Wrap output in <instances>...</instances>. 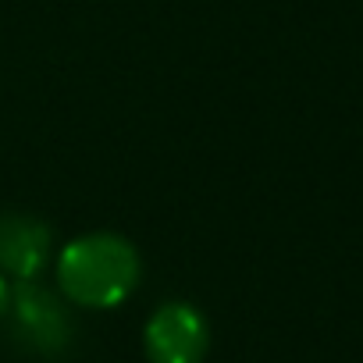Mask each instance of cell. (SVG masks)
Segmentation results:
<instances>
[{
  "instance_id": "6da1fadb",
  "label": "cell",
  "mask_w": 363,
  "mask_h": 363,
  "mask_svg": "<svg viewBox=\"0 0 363 363\" xmlns=\"http://www.w3.org/2000/svg\"><path fill=\"white\" fill-rule=\"evenodd\" d=\"M139 253L128 239L111 232H93L72 239L57 257V285L61 292L89 310L121 306L139 285Z\"/></svg>"
},
{
  "instance_id": "7a4b0ae2",
  "label": "cell",
  "mask_w": 363,
  "mask_h": 363,
  "mask_svg": "<svg viewBox=\"0 0 363 363\" xmlns=\"http://www.w3.org/2000/svg\"><path fill=\"white\" fill-rule=\"evenodd\" d=\"M211 349L207 317L189 303H164L143 328V352L150 363H203Z\"/></svg>"
},
{
  "instance_id": "277c9868",
  "label": "cell",
  "mask_w": 363,
  "mask_h": 363,
  "mask_svg": "<svg viewBox=\"0 0 363 363\" xmlns=\"http://www.w3.org/2000/svg\"><path fill=\"white\" fill-rule=\"evenodd\" d=\"M50 250H54V235L47 221L22 211L0 214V274L33 281L50 264Z\"/></svg>"
},
{
  "instance_id": "3957f363",
  "label": "cell",
  "mask_w": 363,
  "mask_h": 363,
  "mask_svg": "<svg viewBox=\"0 0 363 363\" xmlns=\"http://www.w3.org/2000/svg\"><path fill=\"white\" fill-rule=\"evenodd\" d=\"M11 324H15V338L26 342V349L54 356L68 345L72 338V324L65 317V310L54 303L50 292H43L33 281H22L11 289Z\"/></svg>"
},
{
  "instance_id": "5b68a950",
  "label": "cell",
  "mask_w": 363,
  "mask_h": 363,
  "mask_svg": "<svg viewBox=\"0 0 363 363\" xmlns=\"http://www.w3.org/2000/svg\"><path fill=\"white\" fill-rule=\"evenodd\" d=\"M11 306V285H8V274H0V317L8 313Z\"/></svg>"
}]
</instances>
